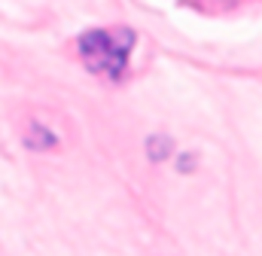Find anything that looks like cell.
<instances>
[{"label":"cell","instance_id":"obj_1","mask_svg":"<svg viewBox=\"0 0 262 256\" xmlns=\"http://www.w3.org/2000/svg\"><path fill=\"white\" fill-rule=\"evenodd\" d=\"M134 43V34L119 28V31H89L79 37V55L85 67L98 76H110L119 79L125 64H128V52Z\"/></svg>","mask_w":262,"mask_h":256}]
</instances>
